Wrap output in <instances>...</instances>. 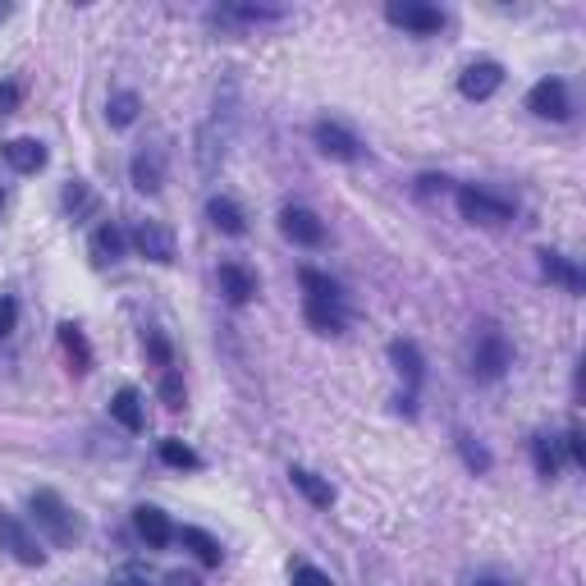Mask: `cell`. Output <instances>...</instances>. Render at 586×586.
Masks as SVG:
<instances>
[{
  "label": "cell",
  "mask_w": 586,
  "mask_h": 586,
  "mask_svg": "<svg viewBox=\"0 0 586 586\" xmlns=\"http://www.w3.org/2000/svg\"><path fill=\"white\" fill-rule=\"evenodd\" d=\"M234 133H239V83L225 78V87L211 101V115L197 129V174L202 179H216V170L225 165L229 147H234Z\"/></svg>",
  "instance_id": "6da1fadb"
},
{
  "label": "cell",
  "mask_w": 586,
  "mask_h": 586,
  "mask_svg": "<svg viewBox=\"0 0 586 586\" xmlns=\"http://www.w3.org/2000/svg\"><path fill=\"white\" fill-rule=\"evenodd\" d=\"M28 509H33L37 527H42L46 536H51L55 545H74L78 541V518L69 513V504L55 495V490H33V500H28Z\"/></svg>",
  "instance_id": "7a4b0ae2"
},
{
  "label": "cell",
  "mask_w": 586,
  "mask_h": 586,
  "mask_svg": "<svg viewBox=\"0 0 586 586\" xmlns=\"http://www.w3.org/2000/svg\"><path fill=\"white\" fill-rule=\"evenodd\" d=\"M458 211H463V220H472V225H509V220L518 216V207H513L509 197L490 193V188H477V184L458 188Z\"/></svg>",
  "instance_id": "3957f363"
},
{
  "label": "cell",
  "mask_w": 586,
  "mask_h": 586,
  "mask_svg": "<svg viewBox=\"0 0 586 586\" xmlns=\"http://www.w3.org/2000/svg\"><path fill=\"white\" fill-rule=\"evenodd\" d=\"M513 367V348L500 330H481L477 335V348H472V380L490 385V380H500L504 371Z\"/></svg>",
  "instance_id": "277c9868"
},
{
  "label": "cell",
  "mask_w": 586,
  "mask_h": 586,
  "mask_svg": "<svg viewBox=\"0 0 586 586\" xmlns=\"http://www.w3.org/2000/svg\"><path fill=\"white\" fill-rule=\"evenodd\" d=\"M385 19H390L394 28H403V33H417V37H431L445 28V10H435L426 0H390V5H385Z\"/></svg>",
  "instance_id": "5b68a950"
},
{
  "label": "cell",
  "mask_w": 586,
  "mask_h": 586,
  "mask_svg": "<svg viewBox=\"0 0 586 586\" xmlns=\"http://www.w3.org/2000/svg\"><path fill=\"white\" fill-rule=\"evenodd\" d=\"M0 550L14 554V559H19V564H28V568H42L46 564V550L37 545V536L28 532L14 513H5V509H0Z\"/></svg>",
  "instance_id": "8992f818"
},
{
  "label": "cell",
  "mask_w": 586,
  "mask_h": 586,
  "mask_svg": "<svg viewBox=\"0 0 586 586\" xmlns=\"http://www.w3.org/2000/svg\"><path fill=\"white\" fill-rule=\"evenodd\" d=\"M527 110H532V115H541V120L564 124L568 115H573V101H568L564 78H541V83L527 92Z\"/></svg>",
  "instance_id": "52a82bcc"
},
{
  "label": "cell",
  "mask_w": 586,
  "mask_h": 586,
  "mask_svg": "<svg viewBox=\"0 0 586 586\" xmlns=\"http://www.w3.org/2000/svg\"><path fill=\"white\" fill-rule=\"evenodd\" d=\"M504 87V65L500 60H472V65L458 74V92H463L467 101H486L495 97Z\"/></svg>",
  "instance_id": "ba28073f"
},
{
  "label": "cell",
  "mask_w": 586,
  "mask_h": 586,
  "mask_svg": "<svg viewBox=\"0 0 586 586\" xmlns=\"http://www.w3.org/2000/svg\"><path fill=\"white\" fill-rule=\"evenodd\" d=\"M280 234L289 243H298V248H321L326 243V225H321V216L307 207H284L280 211Z\"/></svg>",
  "instance_id": "9c48e42d"
},
{
  "label": "cell",
  "mask_w": 586,
  "mask_h": 586,
  "mask_svg": "<svg viewBox=\"0 0 586 586\" xmlns=\"http://www.w3.org/2000/svg\"><path fill=\"white\" fill-rule=\"evenodd\" d=\"M312 138H316V147H321L326 156H335V161H358L362 156L358 133L344 129V124H335V120H316Z\"/></svg>",
  "instance_id": "30bf717a"
},
{
  "label": "cell",
  "mask_w": 586,
  "mask_h": 586,
  "mask_svg": "<svg viewBox=\"0 0 586 586\" xmlns=\"http://www.w3.org/2000/svg\"><path fill=\"white\" fill-rule=\"evenodd\" d=\"M133 248H138V257L156 261V266H170L174 261V234L165 225H156V220H142V225L133 229Z\"/></svg>",
  "instance_id": "8fae6325"
},
{
  "label": "cell",
  "mask_w": 586,
  "mask_h": 586,
  "mask_svg": "<svg viewBox=\"0 0 586 586\" xmlns=\"http://www.w3.org/2000/svg\"><path fill=\"white\" fill-rule=\"evenodd\" d=\"M133 532L152 545V550H165V545L174 541V522H170V513H161L156 504H142V509L133 513Z\"/></svg>",
  "instance_id": "7c38bea8"
},
{
  "label": "cell",
  "mask_w": 586,
  "mask_h": 586,
  "mask_svg": "<svg viewBox=\"0 0 586 586\" xmlns=\"http://www.w3.org/2000/svg\"><path fill=\"white\" fill-rule=\"evenodd\" d=\"M220 293H225L234 307L252 303V298H257V275H252L243 261H220Z\"/></svg>",
  "instance_id": "4fadbf2b"
},
{
  "label": "cell",
  "mask_w": 586,
  "mask_h": 586,
  "mask_svg": "<svg viewBox=\"0 0 586 586\" xmlns=\"http://www.w3.org/2000/svg\"><path fill=\"white\" fill-rule=\"evenodd\" d=\"M390 362L399 367V376L408 380V394L422 390V380H426V358H422V348H417L413 339H394V344H390Z\"/></svg>",
  "instance_id": "5bb4252c"
},
{
  "label": "cell",
  "mask_w": 586,
  "mask_h": 586,
  "mask_svg": "<svg viewBox=\"0 0 586 586\" xmlns=\"http://www.w3.org/2000/svg\"><path fill=\"white\" fill-rule=\"evenodd\" d=\"M289 481H293V490H298L307 504H316V509H330V504H335V486L321 481L316 472H307V467H289Z\"/></svg>",
  "instance_id": "9a60e30c"
},
{
  "label": "cell",
  "mask_w": 586,
  "mask_h": 586,
  "mask_svg": "<svg viewBox=\"0 0 586 586\" xmlns=\"http://www.w3.org/2000/svg\"><path fill=\"white\" fill-rule=\"evenodd\" d=\"M5 161H10L19 174H37L46 165V147L37 138H10L5 142Z\"/></svg>",
  "instance_id": "2e32d148"
},
{
  "label": "cell",
  "mask_w": 586,
  "mask_h": 586,
  "mask_svg": "<svg viewBox=\"0 0 586 586\" xmlns=\"http://www.w3.org/2000/svg\"><path fill=\"white\" fill-rule=\"evenodd\" d=\"M110 417H115V422H120L124 431L138 435V431H142V422H147V417H142V394L133 390V385L115 390V399H110Z\"/></svg>",
  "instance_id": "e0dca14e"
},
{
  "label": "cell",
  "mask_w": 586,
  "mask_h": 586,
  "mask_svg": "<svg viewBox=\"0 0 586 586\" xmlns=\"http://www.w3.org/2000/svg\"><path fill=\"white\" fill-rule=\"evenodd\" d=\"M129 174H133V188H138V193H147V197L161 193V152H156V147L138 152L129 165Z\"/></svg>",
  "instance_id": "ac0fdd59"
},
{
  "label": "cell",
  "mask_w": 586,
  "mask_h": 586,
  "mask_svg": "<svg viewBox=\"0 0 586 586\" xmlns=\"http://www.w3.org/2000/svg\"><path fill=\"white\" fill-rule=\"evenodd\" d=\"M179 541H184V550H193V559L202 568H220V559H225L220 541L211 532H202V527H184V532H179Z\"/></svg>",
  "instance_id": "d6986e66"
},
{
  "label": "cell",
  "mask_w": 586,
  "mask_h": 586,
  "mask_svg": "<svg viewBox=\"0 0 586 586\" xmlns=\"http://www.w3.org/2000/svg\"><path fill=\"white\" fill-rule=\"evenodd\" d=\"M541 271H545V280L564 284L568 293H582V284H586V280H582V271H577L573 261L564 257V252H550V248H545V252H541Z\"/></svg>",
  "instance_id": "ffe728a7"
},
{
  "label": "cell",
  "mask_w": 586,
  "mask_h": 586,
  "mask_svg": "<svg viewBox=\"0 0 586 586\" xmlns=\"http://www.w3.org/2000/svg\"><path fill=\"white\" fill-rule=\"evenodd\" d=\"M207 216H211V225H216L220 234H229V239L248 234V220H243L239 202H229V197H211V202H207Z\"/></svg>",
  "instance_id": "44dd1931"
},
{
  "label": "cell",
  "mask_w": 586,
  "mask_h": 586,
  "mask_svg": "<svg viewBox=\"0 0 586 586\" xmlns=\"http://www.w3.org/2000/svg\"><path fill=\"white\" fill-rule=\"evenodd\" d=\"M303 316H307V326L316 330V335H344V307L339 303H312L307 298V307H303Z\"/></svg>",
  "instance_id": "7402d4cb"
},
{
  "label": "cell",
  "mask_w": 586,
  "mask_h": 586,
  "mask_svg": "<svg viewBox=\"0 0 586 586\" xmlns=\"http://www.w3.org/2000/svg\"><path fill=\"white\" fill-rule=\"evenodd\" d=\"M124 248H129V239H124L120 225H101L97 234H92V257H97V266H110V261H120Z\"/></svg>",
  "instance_id": "603a6c76"
},
{
  "label": "cell",
  "mask_w": 586,
  "mask_h": 586,
  "mask_svg": "<svg viewBox=\"0 0 586 586\" xmlns=\"http://www.w3.org/2000/svg\"><path fill=\"white\" fill-rule=\"evenodd\" d=\"M298 284H303V293L312 298V303H339V298H344L339 284L330 280L326 271H316V266H303V271H298Z\"/></svg>",
  "instance_id": "cb8c5ba5"
},
{
  "label": "cell",
  "mask_w": 586,
  "mask_h": 586,
  "mask_svg": "<svg viewBox=\"0 0 586 586\" xmlns=\"http://www.w3.org/2000/svg\"><path fill=\"white\" fill-rule=\"evenodd\" d=\"M284 19V10H271V5H225L216 10V23H275Z\"/></svg>",
  "instance_id": "d4e9b609"
},
{
  "label": "cell",
  "mask_w": 586,
  "mask_h": 586,
  "mask_svg": "<svg viewBox=\"0 0 586 586\" xmlns=\"http://www.w3.org/2000/svg\"><path fill=\"white\" fill-rule=\"evenodd\" d=\"M138 110H142V97H138V92H115V97L106 101L110 129H129V124L138 120Z\"/></svg>",
  "instance_id": "484cf974"
},
{
  "label": "cell",
  "mask_w": 586,
  "mask_h": 586,
  "mask_svg": "<svg viewBox=\"0 0 586 586\" xmlns=\"http://www.w3.org/2000/svg\"><path fill=\"white\" fill-rule=\"evenodd\" d=\"M60 344H65V353H69V362H74V371H92V348H87L83 330H78L74 321H65V326H60Z\"/></svg>",
  "instance_id": "4316f807"
},
{
  "label": "cell",
  "mask_w": 586,
  "mask_h": 586,
  "mask_svg": "<svg viewBox=\"0 0 586 586\" xmlns=\"http://www.w3.org/2000/svg\"><path fill=\"white\" fill-rule=\"evenodd\" d=\"M532 463H536V472H541L545 481L559 477V463H564V458H559V440H550V435H536V440H532Z\"/></svg>",
  "instance_id": "83f0119b"
},
{
  "label": "cell",
  "mask_w": 586,
  "mask_h": 586,
  "mask_svg": "<svg viewBox=\"0 0 586 586\" xmlns=\"http://www.w3.org/2000/svg\"><path fill=\"white\" fill-rule=\"evenodd\" d=\"M161 463L165 467H179V472H197V467H202V458H197L184 440H161Z\"/></svg>",
  "instance_id": "f1b7e54d"
},
{
  "label": "cell",
  "mask_w": 586,
  "mask_h": 586,
  "mask_svg": "<svg viewBox=\"0 0 586 586\" xmlns=\"http://www.w3.org/2000/svg\"><path fill=\"white\" fill-rule=\"evenodd\" d=\"M184 399H188L184 376H179L174 367H165V371H161V403L170 408V413H179V408H184Z\"/></svg>",
  "instance_id": "f546056e"
},
{
  "label": "cell",
  "mask_w": 586,
  "mask_h": 586,
  "mask_svg": "<svg viewBox=\"0 0 586 586\" xmlns=\"http://www.w3.org/2000/svg\"><path fill=\"white\" fill-rule=\"evenodd\" d=\"M458 454H463V463L477 472V477H486L490 472V454H486V445H477L472 435H458Z\"/></svg>",
  "instance_id": "4dcf8cb0"
},
{
  "label": "cell",
  "mask_w": 586,
  "mask_h": 586,
  "mask_svg": "<svg viewBox=\"0 0 586 586\" xmlns=\"http://www.w3.org/2000/svg\"><path fill=\"white\" fill-rule=\"evenodd\" d=\"M65 211H74V216L92 211V193H87V184H83V179H74V184L65 188Z\"/></svg>",
  "instance_id": "1f68e13d"
},
{
  "label": "cell",
  "mask_w": 586,
  "mask_h": 586,
  "mask_svg": "<svg viewBox=\"0 0 586 586\" xmlns=\"http://www.w3.org/2000/svg\"><path fill=\"white\" fill-rule=\"evenodd\" d=\"M293 586H330V577L321 573V568H312V564H298L293 568Z\"/></svg>",
  "instance_id": "d6a6232c"
},
{
  "label": "cell",
  "mask_w": 586,
  "mask_h": 586,
  "mask_svg": "<svg viewBox=\"0 0 586 586\" xmlns=\"http://www.w3.org/2000/svg\"><path fill=\"white\" fill-rule=\"evenodd\" d=\"M14 326H19V303H14V298H0V339L14 335Z\"/></svg>",
  "instance_id": "836d02e7"
},
{
  "label": "cell",
  "mask_w": 586,
  "mask_h": 586,
  "mask_svg": "<svg viewBox=\"0 0 586 586\" xmlns=\"http://www.w3.org/2000/svg\"><path fill=\"white\" fill-rule=\"evenodd\" d=\"M559 445H564V454H568V458H573V463H577V467H582V463H586V445H582V431H577V426H573V431H568V435H564V440H559Z\"/></svg>",
  "instance_id": "e575fe53"
},
{
  "label": "cell",
  "mask_w": 586,
  "mask_h": 586,
  "mask_svg": "<svg viewBox=\"0 0 586 586\" xmlns=\"http://www.w3.org/2000/svg\"><path fill=\"white\" fill-rule=\"evenodd\" d=\"M19 101H23L19 83H0V115H14V110H19Z\"/></svg>",
  "instance_id": "d590c367"
},
{
  "label": "cell",
  "mask_w": 586,
  "mask_h": 586,
  "mask_svg": "<svg viewBox=\"0 0 586 586\" xmlns=\"http://www.w3.org/2000/svg\"><path fill=\"white\" fill-rule=\"evenodd\" d=\"M147 353H152L161 367H170V344L161 339V330H152V335H147Z\"/></svg>",
  "instance_id": "8d00e7d4"
},
{
  "label": "cell",
  "mask_w": 586,
  "mask_h": 586,
  "mask_svg": "<svg viewBox=\"0 0 586 586\" xmlns=\"http://www.w3.org/2000/svg\"><path fill=\"white\" fill-rule=\"evenodd\" d=\"M472 586H513L509 577H495V573H481V577H472Z\"/></svg>",
  "instance_id": "74e56055"
},
{
  "label": "cell",
  "mask_w": 586,
  "mask_h": 586,
  "mask_svg": "<svg viewBox=\"0 0 586 586\" xmlns=\"http://www.w3.org/2000/svg\"><path fill=\"white\" fill-rule=\"evenodd\" d=\"M10 14H14V10H10V5H0V23H5V19H10Z\"/></svg>",
  "instance_id": "f35d334b"
},
{
  "label": "cell",
  "mask_w": 586,
  "mask_h": 586,
  "mask_svg": "<svg viewBox=\"0 0 586 586\" xmlns=\"http://www.w3.org/2000/svg\"><path fill=\"white\" fill-rule=\"evenodd\" d=\"M120 586H142V582H133V577H129V582H120Z\"/></svg>",
  "instance_id": "ab89813d"
},
{
  "label": "cell",
  "mask_w": 586,
  "mask_h": 586,
  "mask_svg": "<svg viewBox=\"0 0 586 586\" xmlns=\"http://www.w3.org/2000/svg\"><path fill=\"white\" fill-rule=\"evenodd\" d=\"M0 211H5V193H0Z\"/></svg>",
  "instance_id": "60d3db41"
}]
</instances>
